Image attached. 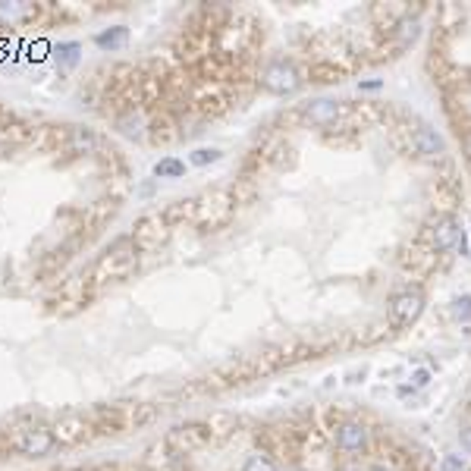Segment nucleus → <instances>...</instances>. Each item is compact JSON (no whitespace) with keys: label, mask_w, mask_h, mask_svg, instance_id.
<instances>
[{"label":"nucleus","mask_w":471,"mask_h":471,"mask_svg":"<svg viewBox=\"0 0 471 471\" xmlns=\"http://www.w3.org/2000/svg\"><path fill=\"white\" fill-rule=\"evenodd\" d=\"M242 471H277V465H273L271 455H264V453H251L249 459H245Z\"/></svg>","instance_id":"obj_15"},{"label":"nucleus","mask_w":471,"mask_h":471,"mask_svg":"<svg viewBox=\"0 0 471 471\" xmlns=\"http://www.w3.org/2000/svg\"><path fill=\"white\" fill-rule=\"evenodd\" d=\"M431 242L437 251H455L462 245V255H465V242H462V229L453 217L440 214L437 220L431 223Z\"/></svg>","instance_id":"obj_4"},{"label":"nucleus","mask_w":471,"mask_h":471,"mask_svg":"<svg viewBox=\"0 0 471 471\" xmlns=\"http://www.w3.org/2000/svg\"><path fill=\"white\" fill-rule=\"evenodd\" d=\"M459 440H462V449H465V453L471 455V424H465L459 431Z\"/></svg>","instance_id":"obj_20"},{"label":"nucleus","mask_w":471,"mask_h":471,"mask_svg":"<svg viewBox=\"0 0 471 471\" xmlns=\"http://www.w3.org/2000/svg\"><path fill=\"white\" fill-rule=\"evenodd\" d=\"M453 314L459 317V321H471V295H459V299H453Z\"/></svg>","instance_id":"obj_17"},{"label":"nucleus","mask_w":471,"mask_h":471,"mask_svg":"<svg viewBox=\"0 0 471 471\" xmlns=\"http://www.w3.org/2000/svg\"><path fill=\"white\" fill-rule=\"evenodd\" d=\"M50 431H54L57 443H79V440H85V433H89V424H85L82 415H63Z\"/></svg>","instance_id":"obj_7"},{"label":"nucleus","mask_w":471,"mask_h":471,"mask_svg":"<svg viewBox=\"0 0 471 471\" xmlns=\"http://www.w3.org/2000/svg\"><path fill=\"white\" fill-rule=\"evenodd\" d=\"M380 79H371V82H361V89H365V91H374V89H380Z\"/></svg>","instance_id":"obj_21"},{"label":"nucleus","mask_w":471,"mask_h":471,"mask_svg":"<svg viewBox=\"0 0 471 471\" xmlns=\"http://www.w3.org/2000/svg\"><path fill=\"white\" fill-rule=\"evenodd\" d=\"M101 144V139L91 132V129H82V126H76L69 132V148L76 151V154H91L94 148Z\"/></svg>","instance_id":"obj_10"},{"label":"nucleus","mask_w":471,"mask_h":471,"mask_svg":"<svg viewBox=\"0 0 471 471\" xmlns=\"http://www.w3.org/2000/svg\"><path fill=\"white\" fill-rule=\"evenodd\" d=\"M440 471H465V462H462L459 455H446L443 465H440Z\"/></svg>","instance_id":"obj_19"},{"label":"nucleus","mask_w":471,"mask_h":471,"mask_svg":"<svg viewBox=\"0 0 471 471\" xmlns=\"http://www.w3.org/2000/svg\"><path fill=\"white\" fill-rule=\"evenodd\" d=\"M32 16V6L19 4V0H0V19L4 23H23Z\"/></svg>","instance_id":"obj_11"},{"label":"nucleus","mask_w":471,"mask_h":471,"mask_svg":"<svg viewBox=\"0 0 471 471\" xmlns=\"http://www.w3.org/2000/svg\"><path fill=\"white\" fill-rule=\"evenodd\" d=\"M336 446L343 449V453H349V455L365 453V446H368L365 424H361V421H343L336 427Z\"/></svg>","instance_id":"obj_6"},{"label":"nucleus","mask_w":471,"mask_h":471,"mask_svg":"<svg viewBox=\"0 0 471 471\" xmlns=\"http://www.w3.org/2000/svg\"><path fill=\"white\" fill-rule=\"evenodd\" d=\"M299 85H302L299 69H295L289 60H283V57L271 60L264 69H261V89L271 91V94H293Z\"/></svg>","instance_id":"obj_1"},{"label":"nucleus","mask_w":471,"mask_h":471,"mask_svg":"<svg viewBox=\"0 0 471 471\" xmlns=\"http://www.w3.org/2000/svg\"><path fill=\"white\" fill-rule=\"evenodd\" d=\"M412 148H415L421 157H427V161H433V157H443V154H446L443 135H440L437 129H431V126H418L415 132H412Z\"/></svg>","instance_id":"obj_5"},{"label":"nucleus","mask_w":471,"mask_h":471,"mask_svg":"<svg viewBox=\"0 0 471 471\" xmlns=\"http://www.w3.org/2000/svg\"><path fill=\"white\" fill-rule=\"evenodd\" d=\"M79 41H63V45H57V63H60V67H76L79 63Z\"/></svg>","instance_id":"obj_13"},{"label":"nucleus","mask_w":471,"mask_h":471,"mask_svg":"<svg viewBox=\"0 0 471 471\" xmlns=\"http://www.w3.org/2000/svg\"><path fill=\"white\" fill-rule=\"evenodd\" d=\"M195 166H208V164H217L220 161V151L217 148H198V151H192V157H188Z\"/></svg>","instance_id":"obj_16"},{"label":"nucleus","mask_w":471,"mask_h":471,"mask_svg":"<svg viewBox=\"0 0 471 471\" xmlns=\"http://www.w3.org/2000/svg\"><path fill=\"white\" fill-rule=\"evenodd\" d=\"M183 173H186V164L176 161V157H164V161L154 164V176H161V179H176Z\"/></svg>","instance_id":"obj_12"},{"label":"nucleus","mask_w":471,"mask_h":471,"mask_svg":"<svg viewBox=\"0 0 471 471\" xmlns=\"http://www.w3.org/2000/svg\"><path fill=\"white\" fill-rule=\"evenodd\" d=\"M468 151H471V132H468Z\"/></svg>","instance_id":"obj_23"},{"label":"nucleus","mask_w":471,"mask_h":471,"mask_svg":"<svg viewBox=\"0 0 471 471\" xmlns=\"http://www.w3.org/2000/svg\"><path fill=\"white\" fill-rule=\"evenodd\" d=\"M371 471H393V468H387V465H377V468H371Z\"/></svg>","instance_id":"obj_22"},{"label":"nucleus","mask_w":471,"mask_h":471,"mask_svg":"<svg viewBox=\"0 0 471 471\" xmlns=\"http://www.w3.org/2000/svg\"><path fill=\"white\" fill-rule=\"evenodd\" d=\"M13 446H16L23 455H28V459H41V455H47L50 449L57 446V437H54V431L45 427V424H28L16 433Z\"/></svg>","instance_id":"obj_3"},{"label":"nucleus","mask_w":471,"mask_h":471,"mask_svg":"<svg viewBox=\"0 0 471 471\" xmlns=\"http://www.w3.org/2000/svg\"><path fill=\"white\" fill-rule=\"evenodd\" d=\"M117 129L126 139H142V117L139 113H126V117L117 120Z\"/></svg>","instance_id":"obj_14"},{"label":"nucleus","mask_w":471,"mask_h":471,"mask_svg":"<svg viewBox=\"0 0 471 471\" xmlns=\"http://www.w3.org/2000/svg\"><path fill=\"white\" fill-rule=\"evenodd\" d=\"M465 471H468V468H465Z\"/></svg>","instance_id":"obj_24"},{"label":"nucleus","mask_w":471,"mask_h":471,"mask_svg":"<svg viewBox=\"0 0 471 471\" xmlns=\"http://www.w3.org/2000/svg\"><path fill=\"white\" fill-rule=\"evenodd\" d=\"M424 314V293L418 286H405L390 299V317L396 327H412Z\"/></svg>","instance_id":"obj_2"},{"label":"nucleus","mask_w":471,"mask_h":471,"mask_svg":"<svg viewBox=\"0 0 471 471\" xmlns=\"http://www.w3.org/2000/svg\"><path fill=\"white\" fill-rule=\"evenodd\" d=\"M126 41H129L126 25H113V28H104V32L94 35V45H98L101 50H120Z\"/></svg>","instance_id":"obj_9"},{"label":"nucleus","mask_w":471,"mask_h":471,"mask_svg":"<svg viewBox=\"0 0 471 471\" xmlns=\"http://www.w3.org/2000/svg\"><path fill=\"white\" fill-rule=\"evenodd\" d=\"M305 120L311 126H333V123L339 120V104L330 98H317L305 104Z\"/></svg>","instance_id":"obj_8"},{"label":"nucleus","mask_w":471,"mask_h":471,"mask_svg":"<svg viewBox=\"0 0 471 471\" xmlns=\"http://www.w3.org/2000/svg\"><path fill=\"white\" fill-rule=\"evenodd\" d=\"M427 383H431V371H427V368H418V371L412 374V387L421 390V387H427Z\"/></svg>","instance_id":"obj_18"}]
</instances>
